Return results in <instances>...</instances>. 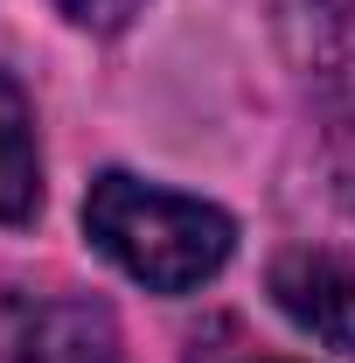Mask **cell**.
I'll list each match as a JSON object with an SVG mask.
<instances>
[{
	"mask_svg": "<svg viewBox=\"0 0 355 363\" xmlns=\"http://www.w3.org/2000/svg\"><path fill=\"white\" fill-rule=\"evenodd\" d=\"M84 230L112 266L133 272L139 286H153V294H188V286L216 279L230 245H237V224L223 217L216 203L153 189L139 175H119V168L91 182Z\"/></svg>",
	"mask_w": 355,
	"mask_h": 363,
	"instance_id": "cell-1",
	"label": "cell"
},
{
	"mask_svg": "<svg viewBox=\"0 0 355 363\" xmlns=\"http://www.w3.org/2000/svg\"><path fill=\"white\" fill-rule=\"evenodd\" d=\"M286 49L307 77L334 196L355 203V0H286Z\"/></svg>",
	"mask_w": 355,
	"mask_h": 363,
	"instance_id": "cell-2",
	"label": "cell"
},
{
	"mask_svg": "<svg viewBox=\"0 0 355 363\" xmlns=\"http://www.w3.org/2000/svg\"><path fill=\"white\" fill-rule=\"evenodd\" d=\"M272 301L307 328L313 342L355 357V266H342L334 252L293 245L272 259Z\"/></svg>",
	"mask_w": 355,
	"mask_h": 363,
	"instance_id": "cell-3",
	"label": "cell"
},
{
	"mask_svg": "<svg viewBox=\"0 0 355 363\" xmlns=\"http://www.w3.org/2000/svg\"><path fill=\"white\" fill-rule=\"evenodd\" d=\"M14 363H119V328L98 301H49L21 328Z\"/></svg>",
	"mask_w": 355,
	"mask_h": 363,
	"instance_id": "cell-4",
	"label": "cell"
},
{
	"mask_svg": "<svg viewBox=\"0 0 355 363\" xmlns=\"http://www.w3.org/2000/svg\"><path fill=\"white\" fill-rule=\"evenodd\" d=\"M42 203V154H35V119L21 84L0 70V224H28Z\"/></svg>",
	"mask_w": 355,
	"mask_h": 363,
	"instance_id": "cell-5",
	"label": "cell"
},
{
	"mask_svg": "<svg viewBox=\"0 0 355 363\" xmlns=\"http://www.w3.org/2000/svg\"><path fill=\"white\" fill-rule=\"evenodd\" d=\"M56 7H63L77 28H91V35H119V28L133 21L146 0H56Z\"/></svg>",
	"mask_w": 355,
	"mask_h": 363,
	"instance_id": "cell-6",
	"label": "cell"
}]
</instances>
